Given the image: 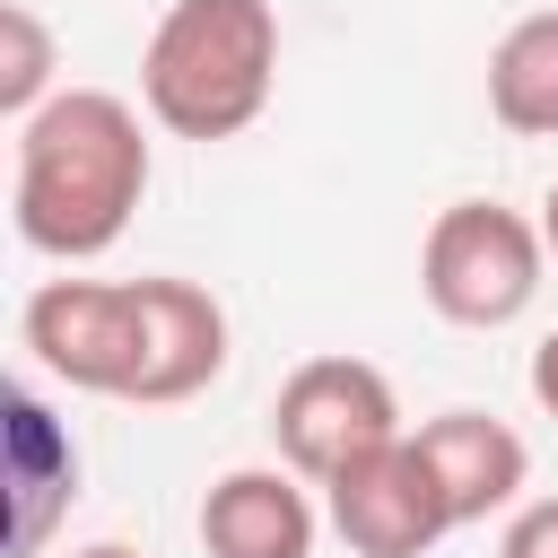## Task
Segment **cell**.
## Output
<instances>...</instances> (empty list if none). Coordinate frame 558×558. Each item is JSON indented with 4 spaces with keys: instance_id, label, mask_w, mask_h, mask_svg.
<instances>
[{
    "instance_id": "6da1fadb",
    "label": "cell",
    "mask_w": 558,
    "mask_h": 558,
    "mask_svg": "<svg viewBox=\"0 0 558 558\" xmlns=\"http://www.w3.org/2000/svg\"><path fill=\"white\" fill-rule=\"evenodd\" d=\"M148 192V131L140 105L113 87H61L17 122L9 148V218L17 244L44 262H96L122 244L131 209Z\"/></svg>"
},
{
    "instance_id": "7a4b0ae2",
    "label": "cell",
    "mask_w": 558,
    "mask_h": 558,
    "mask_svg": "<svg viewBox=\"0 0 558 558\" xmlns=\"http://www.w3.org/2000/svg\"><path fill=\"white\" fill-rule=\"evenodd\" d=\"M279 87V9L270 0H174L140 52V105L174 140H235Z\"/></svg>"
},
{
    "instance_id": "3957f363",
    "label": "cell",
    "mask_w": 558,
    "mask_h": 558,
    "mask_svg": "<svg viewBox=\"0 0 558 558\" xmlns=\"http://www.w3.org/2000/svg\"><path fill=\"white\" fill-rule=\"evenodd\" d=\"M541 270H549V235H541V218H523L506 201H445L427 218L418 296L462 331H497V323L532 314Z\"/></svg>"
},
{
    "instance_id": "277c9868",
    "label": "cell",
    "mask_w": 558,
    "mask_h": 558,
    "mask_svg": "<svg viewBox=\"0 0 558 558\" xmlns=\"http://www.w3.org/2000/svg\"><path fill=\"white\" fill-rule=\"evenodd\" d=\"M270 436H279V462L305 471V480L323 488L331 471L384 453V445L410 436V427H401L392 375L366 366V357H340V349H331V357H305V366L279 384V401H270Z\"/></svg>"
},
{
    "instance_id": "5b68a950",
    "label": "cell",
    "mask_w": 558,
    "mask_h": 558,
    "mask_svg": "<svg viewBox=\"0 0 558 558\" xmlns=\"http://www.w3.org/2000/svg\"><path fill=\"white\" fill-rule=\"evenodd\" d=\"M17 340L52 384L131 401V375H140V279H44L26 296V314H17Z\"/></svg>"
},
{
    "instance_id": "8992f818",
    "label": "cell",
    "mask_w": 558,
    "mask_h": 558,
    "mask_svg": "<svg viewBox=\"0 0 558 558\" xmlns=\"http://www.w3.org/2000/svg\"><path fill=\"white\" fill-rule=\"evenodd\" d=\"M323 514L349 541V558H427L453 532V506H445V488H436V471H427V453L410 436H392L384 453L331 471Z\"/></svg>"
},
{
    "instance_id": "52a82bcc",
    "label": "cell",
    "mask_w": 558,
    "mask_h": 558,
    "mask_svg": "<svg viewBox=\"0 0 558 558\" xmlns=\"http://www.w3.org/2000/svg\"><path fill=\"white\" fill-rule=\"evenodd\" d=\"M218 366H227V305L201 279H140V375H131V401L140 410L192 401V392L218 384Z\"/></svg>"
},
{
    "instance_id": "ba28073f",
    "label": "cell",
    "mask_w": 558,
    "mask_h": 558,
    "mask_svg": "<svg viewBox=\"0 0 558 558\" xmlns=\"http://www.w3.org/2000/svg\"><path fill=\"white\" fill-rule=\"evenodd\" d=\"M410 445L427 453V471H436V488H445V506H453V532L523 506L532 445H523L506 418H488V410H436V418L410 427Z\"/></svg>"
},
{
    "instance_id": "9c48e42d",
    "label": "cell",
    "mask_w": 558,
    "mask_h": 558,
    "mask_svg": "<svg viewBox=\"0 0 558 558\" xmlns=\"http://www.w3.org/2000/svg\"><path fill=\"white\" fill-rule=\"evenodd\" d=\"M314 480L288 462H244L209 480L201 497V549L209 558H314Z\"/></svg>"
},
{
    "instance_id": "30bf717a",
    "label": "cell",
    "mask_w": 558,
    "mask_h": 558,
    "mask_svg": "<svg viewBox=\"0 0 558 558\" xmlns=\"http://www.w3.org/2000/svg\"><path fill=\"white\" fill-rule=\"evenodd\" d=\"M0 462H9V497H17L9 558H44L52 514L78 497V436H70V427H61L35 392H9V418H0Z\"/></svg>"
},
{
    "instance_id": "8fae6325",
    "label": "cell",
    "mask_w": 558,
    "mask_h": 558,
    "mask_svg": "<svg viewBox=\"0 0 558 558\" xmlns=\"http://www.w3.org/2000/svg\"><path fill=\"white\" fill-rule=\"evenodd\" d=\"M488 113L514 140H558V9H532L488 52Z\"/></svg>"
},
{
    "instance_id": "7c38bea8",
    "label": "cell",
    "mask_w": 558,
    "mask_h": 558,
    "mask_svg": "<svg viewBox=\"0 0 558 558\" xmlns=\"http://www.w3.org/2000/svg\"><path fill=\"white\" fill-rule=\"evenodd\" d=\"M52 70H61L52 26H44L26 0H9V9H0V113H9V122H26L35 105H52V96H61V87H52Z\"/></svg>"
},
{
    "instance_id": "4fadbf2b",
    "label": "cell",
    "mask_w": 558,
    "mask_h": 558,
    "mask_svg": "<svg viewBox=\"0 0 558 558\" xmlns=\"http://www.w3.org/2000/svg\"><path fill=\"white\" fill-rule=\"evenodd\" d=\"M497 558H558V497L514 506V514H506V532H497Z\"/></svg>"
},
{
    "instance_id": "5bb4252c",
    "label": "cell",
    "mask_w": 558,
    "mask_h": 558,
    "mask_svg": "<svg viewBox=\"0 0 558 558\" xmlns=\"http://www.w3.org/2000/svg\"><path fill=\"white\" fill-rule=\"evenodd\" d=\"M532 401H541V410L558 418V331H549V340L532 349Z\"/></svg>"
},
{
    "instance_id": "9a60e30c",
    "label": "cell",
    "mask_w": 558,
    "mask_h": 558,
    "mask_svg": "<svg viewBox=\"0 0 558 558\" xmlns=\"http://www.w3.org/2000/svg\"><path fill=\"white\" fill-rule=\"evenodd\" d=\"M541 235H549V262H558V183H549V201H541Z\"/></svg>"
},
{
    "instance_id": "2e32d148",
    "label": "cell",
    "mask_w": 558,
    "mask_h": 558,
    "mask_svg": "<svg viewBox=\"0 0 558 558\" xmlns=\"http://www.w3.org/2000/svg\"><path fill=\"white\" fill-rule=\"evenodd\" d=\"M70 558H140V549H122V541H96V549H70Z\"/></svg>"
}]
</instances>
